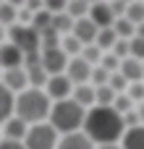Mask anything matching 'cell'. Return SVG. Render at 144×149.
<instances>
[{
  "mask_svg": "<svg viewBox=\"0 0 144 149\" xmlns=\"http://www.w3.org/2000/svg\"><path fill=\"white\" fill-rule=\"evenodd\" d=\"M73 24H76V21H73L68 13H55V16H52V29H55L60 37L71 34V31H73Z\"/></svg>",
  "mask_w": 144,
  "mask_h": 149,
  "instance_id": "20",
  "label": "cell"
},
{
  "mask_svg": "<svg viewBox=\"0 0 144 149\" xmlns=\"http://www.w3.org/2000/svg\"><path fill=\"white\" fill-rule=\"evenodd\" d=\"M126 18L134 24V26H139V24H144V3H131L129 8H126Z\"/></svg>",
  "mask_w": 144,
  "mask_h": 149,
  "instance_id": "26",
  "label": "cell"
},
{
  "mask_svg": "<svg viewBox=\"0 0 144 149\" xmlns=\"http://www.w3.org/2000/svg\"><path fill=\"white\" fill-rule=\"evenodd\" d=\"M31 26L37 29V31H42V29H47V26H52V13L50 10H37L34 16H31Z\"/></svg>",
  "mask_w": 144,
  "mask_h": 149,
  "instance_id": "27",
  "label": "cell"
},
{
  "mask_svg": "<svg viewBox=\"0 0 144 149\" xmlns=\"http://www.w3.org/2000/svg\"><path fill=\"white\" fill-rule=\"evenodd\" d=\"M113 29H115V34H118V39H134L136 37V26L123 16V18H115V24H113Z\"/></svg>",
  "mask_w": 144,
  "mask_h": 149,
  "instance_id": "22",
  "label": "cell"
},
{
  "mask_svg": "<svg viewBox=\"0 0 144 149\" xmlns=\"http://www.w3.org/2000/svg\"><path fill=\"white\" fill-rule=\"evenodd\" d=\"M66 8H68V0H45V10H50L52 16L66 13Z\"/></svg>",
  "mask_w": 144,
  "mask_h": 149,
  "instance_id": "34",
  "label": "cell"
},
{
  "mask_svg": "<svg viewBox=\"0 0 144 149\" xmlns=\"http://www.w3.org/2000/svg\"><path fill=\"white\" fill-rule=\"evenodd\" d=\"M71 34H73V37L87 47V45H94V39H97L100 29H97V26L92 24V18L87 16V18H79V21L73 24V31H71Z\"/></svg>",
  "mask_w": 144,
  "mask_h": 149,
  "instance_id": "12",
  "label": "cell"
},
{
  "mask_svg": "<svg viewBox=\"0 0 144 149\" xmlns=\"http://www.w3.org/2000/svg\"><path fill=\"white\" fill-rule=\"evenodd\" d=\"M115 42H118V34H115V29H100V34H97V39H94V45L105 52H110L113 47H115Z\"/></svg>",
  "mask_w": 144,
  "mask_h": 149,
  "instance_id": "21",
  "label": "cell"
},
{
  "mask_svg": "<svg viewBox=\"0 0 144 149\" xmlns=\"http://www.w3.org/2000/svg\"><path fill=\"white\" fill-rule=\"evenodd\" d=\"M16 115V94L0 84V126H5Z\"/></svg>",
  "mask_w": 144,
  "mask_h": 149,
  "instance_id": "14",
  "label": "cell"
},
{
  "mask_svg": "<svg viewBox=\"0 0 144 149\" xmlns=\"http://www.w3.org/2000/svg\"><path fill=\"white\" fill-rule=\"evenodd\" d=\"M89 18H92V24L97 26V29H113V24H115V13H113V8H110V3H94L92 8H89Z\"/></svg>",
  "mask_w": 144,
  "mask_h": 149,
  "instance_id": "9",
  "label": "cell"
},
{
  "mask_svg": "<svg viewBox=\"0 0 144 149\" xmlns=\"http://www.w3.org/2000/svg\"><path fill=\"white\" fill-rule=\"evenodd\" d=\"M87 3H89V5H94V3H102V0H87Z\"/></svg>",
  "mask_w": 144,
  "mask_h": 149,
  "instance_id": "43",
  "label": "cell"
},
{
  "mask_svg": "<svg viewBox=\"0 0 144 149\" xmlns=\"http://www.w3.org/2000/svg\"><path fill=\"white\" fill-rule=\"evenodd\" d=\"M84 134L92 139L94 147L100 144H115L123 139V118L113 110V107H92L87 110V118H84Z\"/></svg>",
  "mask_w": 144,
  "mask_h": 149,
  "instance_id": "1",
  "label": "cell"
},
{
  "mask_svg": "<svg viewBox=\"0 0 144 149\" xmlns=\"http://www.w3.org/2000/svg\"><path fill=\"white\" fill-rule=\"evenodd\" d=\"M94 149H123V147H121V141H115V144H100Z\"/></svg>",
  "mask_w": 144,
  "mask_h": 149,
  "instance_id": "38",
  "label": "cell"
},
{
  "mask_svg": "<svg viewBox=\"0 0 144 149\" xmlns=\"http://www.w3.org/2000/svg\"><path fill=\"white\" fill-rule=\"evenodd\" d=\"M3 3H5V0H0V5H3Z\"/></svg>",
  "mask_w": 144,
  "mask_h": 149,
  "instance_id": "45",
  "label": "cell"
},
{
  "mask_svg": "<svg viewBox=\"0 0 144 149\" xmlns=\"http://www.w3.org/2000/svg\"><path fill=\"white\" fill-rule=\"evenodd\" d=\"M60 50H63L68 58H79V55H81V50H84V45H81L73 34H66V37L60 39Z\"/></svg>",
  "mask_w": 144,
  "mask_h": 149,
  "instance_id": "23",
  "label": "cell"
},
{
  "mask_svg": "<svg viewBox=\"0 0 144 149\" xmlns=\"http://www.w3.org/2000/svg\"><path fill=\"white\" fill-rule=\"evenodd\" d=\"M89 3L87 0H68V8H66V13L73 18V21H79V18H87L89 16Z\"/></svg>",
  "mask_w": 144,
  "mask_h": 149,
  "instance_id": "24",
  "label": "cell"
},
{
  "mask_svg": "<svg viewBox=\"0 0 144 149\" xmlns=\"http://www.w3.org/2000/svg\"><path fill=\"white\" fill-rule=\"evenodd\" d=\"M18 21V8H13L10 3H3L0 5V24L3 26H13Z\"/></svg>",
  "mask_w": 144,
  "mask_h": 149,
  "instance_id": "25",
  "label": "cell"
},
{
  "mask_svg": "<svg viewBox=\"0 0 144 149\" xmlns=\"http://www.w3.org/2000/svg\"><path fill=\"white\" fill-rule=\"evenodd\" d=\"M52 110V100L47 97L45 89H26L21 94H16V118H21L26 126H37L45 123L50 118Z\"/></svg>",
  "mask_w": 144,
  "mask_h": 149,
  "instance_id": "2",
  "label": "cell"
},
{
  "mask_svg": "<svg viewBox=\"0 0 144 149\" xmlns=\"http://www.w3.org/2000/svg\"><path fill=\"white\" fill-rule=\"evenodd\" d=\"M58 136L60 134L45 120V123H37V126H29L24 144H26V149H58V141H60Z\"/></svg>",
  "mask_w": 144,
  "mask_h": 149,
  "instance_id": "5",
  "label": "cell"
},
{
  "mask_svg": "<svg viewBox=\"0 0 144 149\" xmlns=\"http://www.w3.org/2000/svg\"><path fill=\"white\" fill-rule=\"evenodd\" d=\"M110 76L113 73H108L102 65H94V71H92V86H108Z\"/></svg>",
  "mask_w": 144,
  "mask_h": 149,
  "instance_id": "31",
  "label": "cell"
},
{
  "mask_svg": "<svg viewBox=\"0 0 144 149\" xmlns=\"http://www.w3.org/2000/svg\"><path fill=\"white\" fill-rule=\"evenodd\" d=\"M126 94H129V97L134 100V105H139V102H144V81H136V84H129Z\"/></svg>",
  "mask_w": 144,
  "mask_h": 149,
  "instance_id": "32",
  "label": "cell"
},
{
  "mask_svg": "<svg viewBox=\"0 0 144 149\" xmlns=\"http://www.w3.org/2000/svg\"><path fill=\"white\" fill-rule=\"evenodd\" d=\"M0 149H26L24 141H10V139H3L0 141Z\"/></svg>",
  "mask_w": 144,
  "mask_h": 149,
  "instance_id": "37",
  "label": "cell"
},
{
  "mask_svg": "<svg viewBox=\"0 0 144 149\" xmlns=\"http://www.w3.org/2000/svg\"><path fill=\"white\" fill-rule=\"evenodd\" d=\"M58 149H94V144H92V139H89L84 131H76V134H66V136H60Z\"/></svg>",
  "mask_w": 144,
  "mask_h": 149,
  "instance_id": "15",
  "label": "cell"
},
{
  "mask_svg": "<svg viewBox=\"0 0 144 149\" xmlns=\"http://www.w3.org/2000/svg\"><path fill=\"white\" fill-rule=\"evenodd\" d=\"M123 3H126V5H131V3H136V0H123Z\"/></svg>",
  "mask_w": 144,
  "mask_h": 149,
  "instance_id": "44",
  "label": "cell"
},
{
  "mask_svg": "<svg viewBox=\"0 0 144 149\" xmlns=\"http://www.w3.org/2000/svg\"><path fill=\"white\" fill-rule=\"evenodd\" d=\"M136 113H139V120H142V126H144V102L136 105Z\"/></svg>",
  "mask_w": 144,
  "mask_h": 149,
  "instance_id": "40",
  "label": "cell"
},
{
  "mask_svg": "<svg viewBox=\"0 0 144 149\" xmlns=\"http://www.w3.org/2000/svg\"><path fill=\"white\" fill-rule=\"evenodd\" d=\"M100 65H102L108 73H118V71H121V60H118L113 52H105V55H102V60H100Z\"/></svg>",
  "mask_w": 144,
  "mask_h": 149,
  "instance_id": "30",
  "label": "cell"
},
{
  "mask_svg": "<svg viewBox=\"0 0 144 149\" xmlns=\"http://www.w3.org/2000/svg\"><path fill=\"white\" fill-rule=\"evenodd\" d=\"M73 102H79L84 110H92L94 107V86L92 84H81V86H73V94H71Z\"/></svg>",
  "mask_w": 144,
  "mask_h": 149,
  "instance_id": "18",
  "label": "cell"
},
{
  "mask_svg": "<svg viewBox=\"0 0 144 149\" xmlns=\"http://www.w3.org/2000/svg\"><path fill=\"white\" fill-rule=\"evenodd\" d=\"M129 47H131V58H136V60H142V63H144V39H142V37L129 39Z\"/></svg>",
  "mask_w": 144,
  "mask_h": 149,
  "instance_id": "33",
  "label": "cell"
},
{
  "mask_svg": "<svg viewBox=\"0 0 144 149\" xmlns=\"http://www.w3.org/2000/svg\"><path fill=\"white\" fill-rule=\"evenodd\" d=\"M0 84H3V86H8L13 94H21V92H26V89H29V73H26V68H24V65H21V68H13V71H5Z\"/></svg>",
  "mask_w": 144,
  "mask_h": 149,
  "instance_id": "10",
  "label": "cell"
},
{
  "mask_svg": "<svg viewBox=\"0 0 144 149\" xmlns=\"http://www.w3.org/2000/svg\"><path fill=\"white\" fill-rule=\"evenodd\" d=\"M8 37H10V45H16L24 58L26 55H34V52H42L39 47V31L34 26H26V24H13L8 29Z\"/></svg>",
  "mask_w": 144,
  "mask_h": 149,
  "instance_id": "4",
  "label": "cell"
},
{
  "mask_svg": "<svg viewBox=\"0 0 144 149\" xmlns=\"http://www.w3.org/2000/svg\"><path fill=\"white\" fill-rule=\"evenodd\" d=\"M110 8H113L115 18H123V16H126V8H129V5H126L123 0H110Z\"/></svg>",
  "mask_w": 144,
  "mask_h": 149,
  "instance_id": "36",
  "label": "cell"
},
{
  "mask_svg": "<svg viewBox=\"0 0 144 149\" xmlns=\"http://www.w3.org/2000/svg\"><path fill=\"white\" fill-rule=\"evenodd\" d=\"M24 65V52L10 45V42H3L0 45V71H13V68H21Z\"/></svg>",
  "mask_w": 144,
  "mask_h": 149,
  "instance_id": "11",
  "label": "cell"
},
{
  "mask_svg": "<svg viewBox=\"0 0 144 149\" xmlns=\"http://www.w3.org/2000/svg\"><path fill=\"white\" fill-rule=\"evenodd\" d=\"M26 131H29V126H26L21 118H16V115L3 126V134H5V139H10V141H24V139H26Z\"/></svg>",
  "mask_w": 144,
  "mask_h": 149,
  "instance_id": "16",
  "label": "cell"
},
{
  "mask_svg": "<svg viewBox=\"0 0 144 149\" xmlns=\"http://www.w3.org/2000/svg\"><path fill=\"white\" fill-rule=\"evenodd\" d=\"M3 39H5V26L0 24V45H3Z\"/></svg>",
  "mask_w": 144,
  "mask_h": 149,
  "instance_id": "42",
  "label": "cell"
},
{
  "mask_svg": "<svg viewBox=\"0 0 144 149\" xmlns=\"http://www.w3.org/2000/svg\"><path fill=\"white\" fill-rule=\"evenodd\" d=\"M102 55H105V52H102V50H100L97 45H87V47L81 50V58H84V60H87L89 65H100Z\"/></svg>",
  "mask_w": 144,
  "mask_h": 149,
  "instance_id": "29",
  "label": "cell"
},
{
  "mask_svg": "<svg viewBox=\"0 0 144 149\" xmlns=\"http://www.w3.org/2000/svg\"><path fill=\"white\" fill-rule=\"evenodd\" d=\"M123 126H126V128H134V126H142V120H139V113H136V107H134V110H129V113L123 115Z\"/></svg>",
  "mask_w": 144,
  "mask_h": 149,
  "instance_id": "35",
  "label": "cell"
},
{
  "mask_svg": "<svg viewBox=\"0 0 144 149\" xmlns=\"http://www.w3.org/2000/svg\"><path fill=\"white\" fill-rule=\"evenodd\" d=\"M92 71H94V65H89V63L79 55V58H71V60H68L66 76L71 79L73 86H81V84H92Z\"/></svg>",
  "mask_w": 144,
  "mask_h": 149,
  "instance_id": "7",
  "label": "cell"
},
{
  "mask_svg": "<svg viewBox=\"0 0 144 149\" xmlns=\"http://www.w3.org/2000/svg\"><path fill=\"white\" fill-rule=\"evenodd\" d=\"M84 118H87V110H84L79 102H73V100H60V102H52V110H50L47 123H50L60 136H66V134L81 131Z\"/></svg>",
  "mask_w": 144,
  "mask_h": 149,
  "instance_id": "3",
  "label": "cell"
},
{
  "mask_svg": "<svg viewBox=\"0 0 144 149\" xmlns=\"http://www.w3.org/2000/svg\"><path fill=\"white\" fill-rule=\"evenodd\" d=\"M45 92H47V97H50L52 102L71 100V94H73V84H71V79H68L66 73H58V76H50Z\"/></svg>",
  "mask_w": 144,
  "mask_h": 149,
  "instance_id": "8",
  "label": "cell"
},
{
  "mask_svg": "<svg viewBox=\"0 0 144 149\" xmlns=\"http://www.w3.org/2000/svg\"><path fill=\"white\" fill-rule=\"evenodd\" d=\"M5 3H10L13 8H24V5H26V0H5Z\"/></svg>",
  "mask_w": 144,
  "mask_h": 149,
  "instance_id": "39",
  "label": "cell"
},
{
  "mask_svg": "<svg viewBox=\"0 0 144 149\" xmlns=\"http://www.w3.org/2000/svg\"><path fill=\"white\" fill-rule=\"evenodd\" d=\"M136 37H142V39H144V24H139V26H136Z\"/></svg>",
  "mask_w": 144,
  "mask_h": 149,
  "instance_id": "41",
  "label": "cell"
},
{
  "mask_svg": "<svg viewBox=\"0 0 144 149\" xmlns=\"http://www.w3.org/2000/svg\"><path fill=\"white\" fill-rule=\"evenodd\" d=\"M134 107H136V105H134V100H131L126 92H123V94H118V97H115V102H113V110H115L121 118H123L129 110H134Z\"/></svg>",
  "mask_w": 144,
  "mask_h": 149,
  "instance_id": "28",
  "label": "cell"
},
{
  "mask_svg": "<svg viewBox=\"0 0 144 149\" xmlns=\"http://www.w3.org/2000/svg\"><path fill=\"white\" fill-rule=\"evenodd\" d=\"M68 55L60 50V47H50V50H42V68L50 73V76H58V73H66L68 68Z\"/></svg>",
  "mask_w": 144,
  "mask_h": 149,
  "instance_id": "6",
  "label": "cell"
},
{
  "mask_svg": "<svg viewBox=\"0 0 144 149\" xmlns=\"http://www.w3.org/2000/svg\"><path fill=\"white\" fill-rule=\"evenodd\" d=\"M26 73H29V86H31V89L47 86V81H50V73L42 68V63H39V65H29Z\"/></svg>",
  "mask_w": 144,
  "mask_h": 149,
  "instance_id": "19",
  "label": "cell"
},
{
  "mask_svg": "<svg viewBox=\"0 0 144 149\" xmlns=\"http://www.w3.org/2000/svg\"><path fill=\"white\" fill-rule=\"evenodd\" d=\"M121 147L123 149H144V126L126 128L123 131V139H121Z\"/></svg>",
  "mask_w": 144,
  "mask_h": 149,
  "instance_id": "17",
  "label": "cell"
},
{
  "mask_svg": "<svg viewBox=\"0 0 144 149\" xmlns=\"http://www.w3.org/2000/svg\"><path fill=\"white\" fill-rule=\"evenodd\" d=\"M129 84H136V81H144V63L136 60V58H126L121 60V71H118Z\"/></svg>",
  "mask_w": 144,
  "mask_h": 149,
  "instance_id": "13",
  "label": "cell"
}]
</instances>
